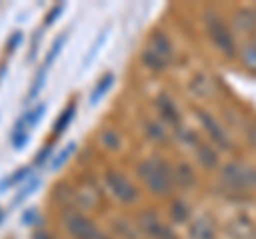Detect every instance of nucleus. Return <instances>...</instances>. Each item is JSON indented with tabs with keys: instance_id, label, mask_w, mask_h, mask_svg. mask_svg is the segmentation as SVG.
I'll list each match as a JSON object with an SVG mask.
<instances>
[{
	"instance_id": "1",
	"label": "nucleus",
	"mask_w": 256,
	"mask_h": 239,
	"mask_svg": "<svg viewBox=\"0 0 256 239\" xmlns=\"http://www.w3.org/2000/svg\"><path fill=\"white\" fill-rule=\"evenodd\" d=\"M137 171H139V178L146 182V186L158 196L169 194L173 190V186H175L173 169L164 160H160V158H156V156L148 158L146 162H141Z\"/></svg>"
},
{
	"instance_id": "2",
	"label": "nucleus",
	"mask_w": 256,
	"mask_h": 239,
	"mask_svg": "<svg viewBox=\"0 0 256 239\" xmlns=\"http://www.w3.org/2000/svg\"><path fill=\"white\" fill-rule=\"evenodd\" d=\"M62 220L73 239H105L94 222L84 214H79L77 210H66L62 214Z\"/></svg>"
},
{
	"instance_id": "3",
	"label": "nucleus",
	"mask_w": 256,
	"mask_h": 239,
	"mask_svg": "<svg viewBox=\"0 0 256 239\" xmlns=\"http://www.w3.org/2000/svg\"><path fill=\"white\" fill-rule=\"evenodd\" d=\"M205 24H207V32H210L214 45L218 47V50H220L224 56L233 58V56L237 54V52H235V41H233V36H230L228 26L220 20V15H216V13H207Z\"/></svg>"
},
{
	"instance_id": "4",
	"label": "nucleus",
	"mask_w": 256,
	"mask_h": 239,
	"mask_svg": "<svg viewBox=\"0 0 256 239\" xmlns=\"http://www.w3.org/2000/svg\"><path fill=\"white\" fill-rule=\"evenodd\" d=\"M105 182H107L109 190L114 192V196L118 198V201H122V203H134V201H137V196H139L137 188H134L122 173H118V171H107Z\"/></svg>"
},
{
	"instance_id": "5",
	"label": "nucleus",
	"mask_w": 256,
	"mask_h": 239,
	"mask_svg": "<svg viewBox=\"0 0 256 239\" xmlns=\"http://www.w3.org/2000/svg\"><path fill=\"white\" fill-rule=\"evenodd\" d=\"M139 228L146 233L150 239H175L173 230L160 220L158 214L154 212H143L139 216Z\"/></svg>"
},
{
	"instance_id": "6",
	"label": "nucleus",
	"mask_w": 256,
	"mask_h": 239,
	"mask_svg": "<svg viewBox=\"0 0 256 239\" xmlns=\"http://www.w3.org/2000/svg\"><path fill=\"white\" fill-rule=\"evenodd\" d=\"M230 239H256V224L248 216H233L226 224Z\"/></svg>"
},
{
	"instance_id": "7",
	"label": "nucleus",
	"mask_w": 256,
	"mask_h": 239,
	"mask_svg": "<svg viewBox=\"0 0 256 239\" xmlns=\"http://www.w3.org/2000/svg\"><path fill=\"white\" fill-rule=\"evenodd\" d=\"M196 116H198V120H201L203 128L210 132V137H212V141L216 143V146H220L222 150H228V148H230V141H228V137H226V132H224L222 126L216 122V120H214L210 114H205L203 109H198Z\"/></svg>"
},
{
	"instance_id": "8",
	"label": "nucleus",
	"mask_w": 256,
	"mask_h": 239,
	"mask_svg": "<svg viewBox=\"0 0 256 239\" xmlns=\"http://www.w3.org/2000/svg\"><path fill=\"white\" fill-rule=\"evenodd\" d=\"M146 50H150L152 54L156 56V58L162 60L166 66L171 64V60H173V45H171L169 36H166L164 32H154V34H152L150 45L146 47Z\"/></svg>"
},
{
	"instance_id": "9",
	"label": "nucleus",
	"mask_w": 256,
	"mask_h": 239,
	"mask_svg": "<svg viewBox=\"0 0 256 239\" xmlns=\"http://www.w3.org/2000/svg\"><path fill=\"white\" fill-rule=\"evenodd\" d=\"M188 237H190V239H216L214 222L207 218V216L196 218V220L188 226Z\"/></svg>"
},
{
	"instance_id": "10",
	"label": "nucleus",
	"mask_w": 256,
	"mask_h": 239,
	"mask_svg": "<svg viewBox=\"0 0 256 239\" xmlns=\"http://www.w3.org/2000/svg\"><path fill=\"white\" fill-rule=\"evenodd\" d=\"M156 109L160 118H162V122H169V124H180V111L178 107H175V102L166 96V94H162V96L156 98Z\"/></svg>"
},
{
	"instance_id": "11",
	"label": "nucleus",
	"mask_w": 256,
	"mask_h": 239,
	"mask_svg": "<svg viewBox=\"0 0 256 239\" xmlns=\"http://www.w3.org/2000/svg\"><path fill=\"white\" fill-rule=\"evenodd\" d=\"M114 82H116V75H114V73H105V75L98 79V82H96L94 90L90 92V105H92V107H96V105H98V102L102 100V96H105V94L111 90Z\"/></svg>"
},
{
	"instance_id": "12",
	"label": "nucleus",
	"mask_w": 256,
	"mask_h": 239,
	"mask_svg": "<svg viewBox=\"0 0 256 239\" xmlns=\"http://www.w3.org/2000/svg\"><path fill=\"white\" fill-rule=\"evenodd\" d=\"M173 180H175V184H180V188H190V186H194L196 175H194V171H192L190 164L180 162L173 169Z\"/></svg>"
},
{
	"instance_id": "13",
	"label": "nucleus",
	"mask_w": 256,
	"mask_h": 239,
	"mask_svg": "<svg viewBox=\"0 0 256 239\" xmlns=\"http://www.w3.org/2000/svg\"><path fill=\"white\" fill-rule=\"evenodd\" d=\"M77 114V102L75 100H70L66 109L62 111V114L58 116V120H56V124H54V137H58V134H62L64 130L70 126V122H73V118Z\"/></svg>"
},
{
	"instance_id": "14",
	"label": "nucleus",
	"mask_w": 256,
	"mask_h": 239,
	"mask_svg": "<svg viewBox=\"0 0 256 239\" xmlns=\"http://www.w3.org/2000/svg\"><path fill=\"white\" fill-rule=\"evenodd\" d=\"M237 26L246 30V32H254L256 34V9H242L235 15Z\"/></svg>"
},
{
	"instance_id": "15",
	"label": "nucleus",
	"mask_w": 256,
	"mask_h": 239,
	"mask_svg": "<svg viewBox=\"0 0 256 239\" xmlns=\"http://www.w3.org/2000/svg\"><path fill=\"white\" fill-rule=\"evenodd\" d=\"M196 156H198V160H201V164L207 166V169H212V166L218 164V154H216V150L212 146H207V143H198Z\"/></svg>"
},
{
	"instance_id": "16",
	"label": "nucleus",
	"mask_w": 256,
	"mask_h": 239,
	"mask_svg": "<svg viewBox=\"0 0 256 239\" xmlns=\"http://www.w3.org/2000/svg\"><path fill=\"white\" fill-rule=\"evenodd\" d=\"M146 134L152 141H156V143H166V141H169V134H166L164 126L154 122V120H148V122H146Z\"/></svg>"
},
{
	"instance_id": "17",
	"label": "nucleus",
	"mask_w": 256,
	"mask_h": 239,
	"mask_svg": "<svg viewBox=\"0 0 256 239\" xmlns=\"http://www.w3.org/2000/svg\"><path fill=\"white\" fill-rule=\"evenodd\" d=\"M75 201L82 205V207H86V210H90V207H94V203H96V188L94 186H82L79 190H75Z\"/></svg>"
},
{
	"instance_id": "18",
	"label": "nucleus",
	"mask_w": 256,
	"mask_h": 239,
	"mask_svg": "<svg viewBox=\"0 0 256 239\" xmlns=\"http://www.w3.org/2000/svg\"><path fill=\"white\" fill-rule=\"evenodd\" d=\"M38 186H41V178H30V182H28V186H24V188L20 190V192H18V194H15V198H13V203H11V210H13V207H18L20 203H24V201H26V198H28V196H32V194H34Z\"/></svg>"
},
{
	"instance_id": "19",
	"label": "nucleus",
	"mask_w": 256,
	"mask_h": 239,
	"mask_svg": "<svg viewBox=\"0 0 256 239\" xmlns=\"http://www.w3.org/2000/svg\"><path fill=\"white\" fill-rule=\"evenodd\" d=\"M45 77H47V68L41 66L36 70V75L34 79H32V86H30V92H28V96H26V102H32L36 96H38V92L43 90V84H45Z\"/></svg>"
},
{
	"instance_id": "20",
	"label": "nucleus",
	"mask_w": 256,
	"mask_h": 239,
	"mask_svg": "<svg viewBox=\"0 0 256 239\" xmlns=\"http://www.w3.org/2000/svg\"><path fill=\"white\" fill-rule=\"evenodd\" d=\"M30 178V166H20L18 171H15L11 178H4L2 182H0V192H4L6 188H11L15 184H20L22 180H28Z\"/></svg>"
},
{
	"instance_id": "21",
	"label": "nucleus",
	"mask_w": 256,
	"mask_h": 239,
	"mask_svg": "<svg viewBox=\"0 0 256 239\" xmlns=\"http://www.w3.org/2000/svg\"><path fill=\"white\" fill-rule=\"evenodd\" d=\"M242 62H244V66L248 70L256 73V43L254 41L244 45V50H242Z\"/></svg>"
},
{
	"instance_id": "22",
	"label": "nucleus",
	"mask_w": 256,
	"mask_h": 239,
	"mask_svg": "<svg viewBox=\"0 0 256 239\" xmlns=\"http://www.w3.org/2000/svg\"><path fill=\"white\" fill-rule=\"evenodd\" d=\"M64 43H66V34H60V36H58V38H56V41L52 43L50 52H47V56H45V62H43V66H45V68H50V66L54 64V60L60 56V52H62Z\"/></svg>"
},
{
	"instance_id": "23",
	"label": "nucleus",
	"mask_w": 256,
	"mask_h": 239,
	"mask_svg": "<svg viewBox=\"0 0 256 239\" xmlns=\"http://www.w3.org/2000/svg\"><path fill=\"white\" fill-rule=\"evenodd\" d=\"M141 62L146 64L150 70H154V73H162V70L166 68V64L160 58H156L154 54H152L150 50H143L141 52Z\"/></svg>"
},
{
	"instance_id": "24",
	"label": "nucleus",
	"mask_w": 256,
	"mask_h": 239,
	"mask_svg": "<svg viewBox=\"0 0 256 239\" xmlns=\"http://www.w3.org/2000/svg\"><path fill=\"white\" fill-rule=\"evenodd\" d=\"M107 32H109V28H105V30H102V32L98 34V38H96V43L90 47V52H88V56H86V60H84V68H88V66H90L92 64V60L96 58V56H98V50H100V47L102 45H105V38H107Z\"/></svg>"
},
{
	"instance_id": "25",
	"label": "nucleus",
	"mask_w": 256,
	"mask_h": 239,
	"mask_svg": "<svg viewBox=\"0 0 256 239\" xmlns=\"http://www.w3.org/2000/svg\"><path fill=\"white\" fill-rule=\"evenodd\" d=\"M171 218L175 222H186L190 218V210H188V205L186 203H182V201H175L171 205Z\"/></svg>"
},
{
	"instance_id": "26",
	"label": "nucleus",
	"mask_w": 256,
	"mask_h": 239,
	"mask_svg": "<svg viewBox=\"0 0 256 239\" xmlns=\"http://www.w3.org/2000/svg\"><path fill=\"white\" fill-rule=\"evenodd\" d=\"M45 109H47L45 102H38V105L32 111H26V114H24V116H26V122H28V128H34V126L38 124V120L45 116Z\"/></svg>"
},
{
	"instance_id": "27",
	"label": "nucleus",
	"mask_w": 256,
	"mask_h": 239,
	"mask_svg": "<svg viewBox=\"0 0 256 239\" xmlns=\"http://www.w3.org/2000/svg\"><path fill=\"white\" fill-rule=\"evenodd\" d=\"M75 148H77L75 143H68V146H64V150H62V152H60V154H56V158L52 160V171H58L60 166H62L64 162H66V158H68L70 154L75 152Z\"/></svg>"
},
{
	"instance_id": "28",
	"label": "nucleus",
	"mask_w": 256,
	"mask_h": 239,
	"mask_svg": "<svg viewBox=\"0 0 256 239\" xmlns=\"http://www.w3.org/2000/svg\"><path fill=\"white\" fill-rule=\"evenodd\" d=\"M100 143L107 150H118L120 148V137H118L114 130H102L100 132Z\"/></svg>"
},
{
	"instance_id": "29",
	"label": "nucleus",
	"mask_w": 256,
	"mask_h": 239,
	"mask_svg": "<svg viewBox=\"0 0 256 239\" xmlns=\"http://www.w3.org/2000/svg\"><path fill=\"white\" fill-rule=\"evenodd\" d=\"M62 11H64V4H62V2H60V4H56V6H52L50 13L45 15V24H43V28H50V26H54V24L58 22V18L62 15Z\"/></svg>"
},
{
	"instance_id": "30",
	"label": "nucleus",
	"mask_w": 256,
	"mask_h": 239,
	"mask_svg": "<svg viewBox=\"0 0 256 239\" xmlns=\"http://www.w3.org/2000/svg\"><path fill=\"white\" fill-rule=\"evenodd\" d=\"M28 139H30L28 130H20V132L11 134V146H13V150H24V148L28 146Z\"/></svg>"
},
{
	"instance_id": "31",
	"label": "nucleus",
	"mask_w": 256,
	"mask_h": 239,
	"mask_svg": "<svg viewBox=\"0 0 256 239\" xmlns=\"http://www.w3.org/2000/svg\"><path fill=\"white\" fill-rule=\"evenodd\" d=\"M22 41H24V32H22V30H15V32H11V36L6 38V52L13 54L22 45Z\"/></svg>"
},
{
	"instance_id": "32",
	"label": "nucleus",
	"mask_w": 256,
	"mask_h": 239,
	"mask_svg": "<svg viewBox=\"0 0 256 239\" xmlns=\"http://www.w3.org/2000/svg\"><path fill=\"white\" fill-rule=\"evenodd\" d=\"M52 152H54V146H52V143H50V146H45L43 150H41V152H38L36 154V158H34V164L36 166H43L47 160H50V156H52Z\"/></svg>"
},
{
	"instance_id": "33",
	"label": "nucleus",
	"mask_w": 256,
	"mask_h": 239,
	"mask_svg": "<svg viewBox=\"0 0 256 239\" xmlns=\"http://www.w3.org/2000/svg\"><path fill=\"white\" fill-rule=\"evenodd\" d=\"M41 32H43V28H38L34 36H32V45H30V54H28V62H34L36 58V50H38V41H41Z\"/></svg>"
},
{
	"instance_id": "34",
	"label": "nucleus",
	"mask_w": 256,
	"mask_h": 239,
	"mask_svg": "<svg viewBox=\"0 0 256 239\" xmlns=\"http://www.w3.org/2000/svg\"><path fill=\"white\" fill-rule=\"evenodd\" d=\"M36 216H38V210H36V207H28V210L22 214V224H28V226L34 224Z\"/></svg>"
},
{
	"instance_id": "35",
	"label": "nucleus",
	"mask_w": 256,
	"mask_h": 239,
	"mask_svg": "<svg viewBox=\"0 0 256 239\" xmlns=\"http://www.w3.org/2000/svg\"><path fill=\"white\" fill-rule=\"evenodd\" d=\"M32 239H50V235L43 233V230H38V233H34V237H32Z\"/></svg>"
},
{
	"instance_id": "36",
	"label": "nucleus",
	"mask_w": 256,
	"mask_h": 239,
	"mask_svg": "<svg viewBox=\"0 0 256 239\" xmlns=\"http://www.w3.org/2000/svg\"><path fill=\"white\" fill-rule=\"evenodd\" d=\"M2 220H4V212L0 210V224H2Z\"/></svg>"
}]
</instances>
